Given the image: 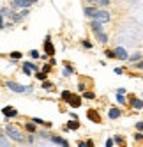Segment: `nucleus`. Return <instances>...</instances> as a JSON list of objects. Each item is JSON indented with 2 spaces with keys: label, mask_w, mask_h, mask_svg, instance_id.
I'll return each mask as SVG.
<instances>
[{
  "label": "nucleus",
  "mask_w": 143,
  "mask_h": 147,
  "mask_svg": "<svg viewBox=\"0 0 143 147\" xmlns=\"http://www.w3.org/2000/svg\"><path fill=\"white\" fill-rule=\"evenodd\" d=\"M92 30H94L96 37L99 39V43L106 45L108 43V36L103 32V27H101V22H97V20H92Z\"/></svg>",
  "instance_id": "obj_1"
},
{
  "label": "nucleus",
  "mask_w": 143,
  "mask_h": 147,
  "mask_svg": "<svg viewBox=\"0 0 143 147\" xmlns=\"http://www.w3.org/2000/svg\"><path fill=\"white\" fill-rule=\"evenodd\" d=\"M5 135L11 136V138L16 140V142H23L25 140L23 135H21V131H19L18 128H14V126H7V128H5Z\"/></svg>",
  "instance_id": "obj_2"
},
{
  "label": "nucleus",
  "mask_w": 143,
  "mask_h": 147,
  "mask_svg": "<svg viewBox=\"0 0 143 147\" xmlns=\"http://www.w3.org/2000/svg\"><path fill=\"white\" fill-rule=\"evenodd\" d=\"M5 87L9 90H13V92H18V94H23V92H30V90H32V87H28V85H18V83H14V82H7Z\"/></svg>",
  "instance_id": "obj_3"
},
{
  "label": "nucleus",
  "mask_w": 143,
  "mask_h": 147,
  "mask_svg": "<svg viewBox=\"0 0 143 147\" xmlns=\"http://www.w3.org/2000/svg\"><path fill=\"white\" fill-rule=\"evenodd\" d=\"M92 20H97L101 23H106V22H110V13L108 11H96L94 16H92Z\"/></svg>",
  "instance_id": "obj_4"
},
{
  "label": "nucleus",
  "mask_w": 143,
  "mask_h": 147,
  "mask_svg": "<svg viewBox=\"0 0 143 147\" xmlns=\"http://www.w3.org/2000/svg\"><path fill=\"white\" fill-rule=\"evenodd\" d=\"M34 2H37V0H14L13 5H14V7H23V9H27V7L32 5Z\"/></svg>",
  "instance_id": "obj_5"
},
{
  "label": "nucleus",
  "mask_w": 143,
  "mask_h": 147,
  "mask_svg": "<svg viewBox=\"0 0 143 147\" xmlns=\"http://www.w3.org/2000/svg\"><path fill=\"white\" fill-rule=\"evenodd\" d=\"M2 113L9 119V117H16V115H18V110L13 108V107H4V108H2Z\"/></svg>",
  "instance_id": "obj_6"
},
{
  "label": "nucleus",
  "mask_w": 143,
  "mask_h": 147,
  "mask_svg": "<svg viewBox=\"0 0 143 147\" xmlns=\"http://www.w3.org/2000/svg\"><path fill=\"white\" fill-rule=\"evenodd\" d=\"M115 53H117V59H120V60H129V55H127V51L122 48V46H118L117 50H115Z\"/></svg>",
  "instance_id": "obj_7"
},
{
  "label": "nucleus",
  "mask_w": 143,
  "mask_h": 147,
  "mask_svg": "<svg viewBox=\"0 0 143 147\" xmlns=\"http://www.w3.org/2000/svg\"><path fill=\"white\" fill-rule=\"evenodd\" d=\"M32 71H35V64H32V62H25V64H23V73L27 76H30Z\"/></svg>",
  "instance_id": "obj_8"
},
{
  "label": "nucleus",
  "mask_w": 143,
  "mask_h": 147,
  "mask_svg": "<svg viewBox=\"0 0 143 147\" xmlns=\"http://www.w3.org/2000/svg\"><path fill=\"white\" fill-rule=\"evenodd\" d=\"M44 50H46L48 55H53V53H55V48H53L51 39H49V37H46V41H44Z\"/></svg>",
  "instance_id": "obj_9"
},
{
  "label": "nucleus",
  "mask_w": 143,
  "mask_h": 147,
  "mask_svg": "<svg viewBox=\"0 0 143 147\" xmlns=\"http://www.w3.org/2000/svg\"><path fill=\"white\" fill-rule=\"evenodd\" d=\"M49 140H51L53 144H57V145H64V147H67V145H69L64 138H60V136H49Z\"/></svg>",
  "instance_id": "obj_10"
},
{
  "label": "nucleus",
  "mask_w": 143,
  "mask_h": 147,
  "mask_svg": "<svg viewBox=\"0 0 143 147\" xmlns=\"http://www.w3.org/2000/svg\"><path fill=\"white\" fill-rule=\"evenodd\" d=\"M120 115H122V112H120L118 108H110V113H108L110 119H118Z\"/></svg>",
  "instance_id": "obj_11"
},
{
  "label": "nucleus",
  "mask_w": 143,
  "mask_h": 147,
  "mask_svg": "<svg viewBox=\"0 0 143 147\" xmlns=\"http://www.w3.org/2000/svg\"><path fill=\"white\" fill-rule=\"evenodd\" d=\"M88 119L90 121H94V122H101V117H99V115H97V112H94V110H88Z\"/></svg>",
  "instance_id": "obj_12"
},
{
  "label": "nucleus",
  "mask_w": 143,
  "mask_h": 147,
  "mask_svg": "<svg viewBox=\"0 0 143 147\" xmlns=\"http://www.w3.org/2000/svg\"><path fill=\"white\" fill-rule=\"evenodd\" d=\"M131 105L134 110H141L143 108V99H131Z\"/></svg>",
  "instance_id": "obj_13"
},
{
  "label": "nucleus",
  "mask_w": 143,
  "mask_h": 147,
  "mask_svg": "<svg viewBox=\"0 0 143 147\" xmlns=\"http://www.w3.org/2000/svg\"><path fill=\"white\" fill-rule=\"evenodd\" d=\"M78 128H80L78 119H71V121L67 122V129H78Z\"/></svg>",
  "instance_id": "obj_14"
},
{
  "label": "nucleus",
  "mask_w": 143,
  "mask_h": 147,
  "mask_svg": "<svg viewBox=\"0 0 143 147\" xmlns=\"http://www.w3.org/2000/svg\"><path fill=\"white\" fill-rule=\"evenodd\" d=\"M69 105H71V107H73V108H78L80 105H81V99H80V98H74V96H73V98L69 99Z\"/></svg>",
  "instance_id": "obj_15"
},
{
  "label": "nucleus",
  "mask_w": 143,
  "mask_h": 147,
  "mask_svg": "<svg viewBox=\"0 0 143 147\" xmlns=\"http://www.w3.org/2000/svg\"><path fill=\"white\" fill-rule=\"evenodd\" d=\"M92 5H108L110 0H88Z\"/></svg>",
  "instance_id": "obj_16"
},
{
  "label": "nucleus",
  "mask_w": 143,
  "mask_h": 147,
  "mask_svg": "<svg viewBox=\"0 0 143 147\" xmlns=\"http://www.w3.org/2000/svg\"><path fill=\"white\" fill-rule=\"evenodd\" d=\"M96 11H97L96 7H90V5H88V7H85V14H87V16H90V18L94 16V13H96Z\"/></svg>",
  "instance_id": "obj_17"
},
{
  "label": "nucleus",
  "mask_w": 143,
  "mask_h": 147,
  "mask_svg": "<svg viewBox=\"0 0 143 147\" xmlns=\"http://www.w3.org/2000/svg\"><path fill=\"white\" fill-rule=\"evenodd\" d=\"M71 98H73V94H71L69 90H64V92H62V99H65L67 103H69V99H71Z\"/></svg>",
  "instance_id": "obj_18"
},
{
  "label": "nucleus",
  "mask_w": 143,
  "mask_h": 147,
  "mask_svg": "<svg viewBox=\"0 0 143 147\" xmlns=\"http://www.w3.org/2000/svg\"><path fill=\"white\" fill-rule=\"evenodd\" d=\"M37 80H41V82H44L46 80V76H48V73H44V71H41V73H37Z\"/></svg>",
  "instance_id": "obj_19"
},
{
  "label": "nucleus",
  "mask_w": 143,
  "mask_h": 147,
  "mask_svg": "<svg viewBox=\"0 0 143 147\" xmlns=\"http://www.w3.org/2000/svg\"><path fill=\"white\" fill-rule=\"evenodd\" d=\"M34 124H35V122H28V124L25 126V128H27L30 133H34V131H35V126H34Z\"/></svg>",
  "instance_id": "obj_20"
},
{
  "label": "nucleus",
  "mask_w": 143,
  "mask_h": 147,
  "mask_svg": "<svg viewBox=\"0 0 143 147\" xmlns=\"http://www.w3.org/2000/svg\"><path fill=\"white\" fill-rule=\"evenodd\" d=\"M117 101L120 105H126V98H124V94H117Z\"/></svg>",
  "instance_id": "obj_21"
},
{
  "label": "nucleus",
  "mask_w": 143,
  "mask_h": 147,
  "mask_svg": "<svg viewBox=\"0 0 143 147\" xmlns=\"http://www.w3.org/2000/svg\"><path fill=\"white\" fill-rule=\"evenodd\" d=\"M140 59H141V55H140V53H134V55H131V57H129V60H131V62H138Z\"/></svg>",
  "instance_id": "obj_22"
},
{
  "label": "nucleus",
  "mask_w": 143,
  "mask_h": 147,
  "mask_svg": "<svg viewBox=\"0 0 143 147\" xmlns=\"http://www.w3.org/2000/svg\"><path fill=\"white\" fill-rule=\"evenodd\" d=\"M71 73H73V69H71V67L67 66V67H64V71H62V75H64V76H69Z\"/></svg>",
  "instance_id": "obj_23"
},
{
  "label": "nucleus",
  "mask_w": 143,
  "mask_h": 147,
  "mask_svg": "<svg viewBox=\"0 0 143 147\" xmlns=\"http://www.w3.org/2000/svg\"><path fill=\"white\" fill-rule=\"evenodd\" d=\"M106 57H110V59H117V53H115V51H111V50H108V51H106Z\"/></svg>",
  "instance_id": "obj_24"
},
{
  "label": "nucleus",
  "mask_w": 143,
  "mask_h": 147,
  "mask_svg": "<svg viewBox=\"0 0 143 147\" xmlns=\"http://www.w3.org/2000/svg\"><path fill=\"white\" fill-rule=\"evenodd\" d=\"M11 59H21V53H19V51H13V53H11Z\"/></svg>",
  "instance_id": "obj_25"
},
{
  "label": "nucleus",
  "mask_w": 143,
  "mask_h": 147,
  "mask_svg": "<svg viewBox=\"0 0 143 147\" xmlns=\"http://www.w3.org/2000/svg\"><path fill=\"white\" fill-rule=\"evenodd\" d=\"M83 98H85V99H94V92H85Z\"/></svg>",
  "instance_id": "obj_26"
},
{
  "label": "nucleus",
  "mask_w": 143,
  "mask_h": 147,
  "mask_svg": "<svg viewBox=\"0 0 143 147\" xmlns=\"http://www.w3.org/2000/svg\"><path fill=\"white\" fill-rule=\"evenodd\" d=\"M30 57H32V59H39V51L37 50H32V51H30Z\"/></svg>",
  "instance_id": "obj_27"
},
{
  "label": "nucleus",
  "mask_w": 143,
  "mask_h": 147,
  "mask_svg": "<svg viewBox=\"0 0 143 147\" xmlns=\"http://www.w3.org/2000/svg\"><path fill=\"white\" fill-rule=\"evenodd\" d=\"M51 87H53L51 83H49V82H46V80H44V83H43V89H51Z\"/></svg>",
  "instance_id": "obj_28"
},
{
  "label": "nucleus",
  "mask_w": 143,
  "mask_h": 147,
  "mask_svg": "<svg viewBox=\"0 0 143 147\" xmlns=\"http://www.w3.org/2000/svg\"><path fill=\"white\" fill-rule=\"evenodd\" d=\"M83 46H85L87 50H90V48H92V43H90V41H83Z\"/></svg>",
  "instance_id": "obj_29"
},
{
  "label": "nucleus",
  "mask_w": 143,
  "mask_h": 147,
  "mask_svg": "<svg viewBox=\"0 0 143 147\" xmlns=\"http://www.w3.org/2000/svg\"><path fill=\"white\" fill-rule=\"evenodd\" d=\"M111 145H115V140H113V138H110V140H106V147H111Z\"/></svg>",
  "instance_id": "obj_30"
},
{
  "label": "nucleus",
  "mask_w": 143,
  "mask_h": 147,
  "mask_svg": "<svg viewBox=\"0 0 143 147\" xmlns=\"http://www.w3.org/2000/svg\"><path fill=\"white\" fill-rule=\"evenodd\" d=\"M32 121H34V122H35V124H48V122H44V121H41V119H35V117H34V119H32Z\"/></svg>",
  "instance_id": "obj_31"
},
{
  "label": "nucleus",
  "mask_w": 143,
  "mask_h": 147,
  "mask_svg": "<svg viewBox=\"0 0 143 147\" xmlns=\"http://www.w3.org/2000/svg\"><path fill=\"white\" fill-rule=\"evenodd\" d=\"M136 129H140V131H143V122H136Z\"/></svg>",
  "instance_id": "obj_32"
},
{
  "label": "nucleus",
  "mask_w": 143,
  "mask_h": 147,
  "mask_svg": "<svg viewBox=\"0 0 143 147\" xmlns=\"http://www.w3.org/2000/svg\"><path fill=\"white\" fill-rule=\"evenodd\" d=\"M134 138H136V140H143V135H141V133H136Z\"/></svg>",
  "instance_id": "obj_33"
},
{
  "label": "nucleus",
  "mask_w": 143,
  "mask_h": 147,
  "mask_svg": "<svg viewBox=\"0 0 143 147\" xmlns=\"http://www.w3.org/2000/svg\"><path fill=\"white\" fill-rule=\"evenodd\" d=\"M117 144H122V136H115V138H113Z\"/></svg>",
  "instance_id": "obj_34"
},
{
  "label": "nucleus",
  "mask_w": 143,
  "mask_h": 147,
  "mask_svg": "<svg viewBox=\"0 0 143 147\" xmlns=\"http://www.w3.org/2000/svg\"><path fill=\"white\" fill-rule=\"evenodd\" d=\"M136 66H138L140 69H143V62H138V64H136Z\"/></svg>",
  "instance_id": "obj_35"
},
{
  "label": "nucleus",
  "mask_w": 143,
  "mask_h": 147,
  "mask_svg": "<svg viewBox=\"0 0 143 147\" xmlns=\"http://www.w3.org/2000/svg\"><path fill=\"white\" fill-rule=\"evenodd\" d=\"M0 145H2V140H0Z\"/></svg>",
  "instance_id": "obj_36"
}]
</instances>
